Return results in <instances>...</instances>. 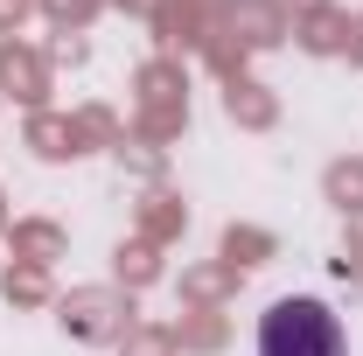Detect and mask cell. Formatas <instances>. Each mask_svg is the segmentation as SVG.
<instances>
[{
  "label": "cell",
  "instance_id": "cell-1",
  "mask_svg": "<svg viewBox=\"0 0 363 356\" xmlns=\"http://www.w3.org/2000/svg\"><path fill=\"white\" fill-rule=\"evenodd\" d=\"M259 356H350V343H342V321H335L328 301L286 294L259 321Z\"/></svg>",
  "mask_w": 363,
  "mask_h": 356
}]
</instances>
